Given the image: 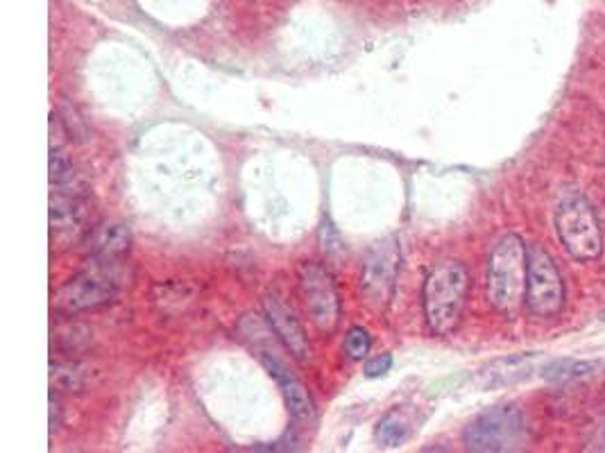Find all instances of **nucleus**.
<instances>
[{
  "instance_id": "nucleus-9",
  "label": "nucleus",
  "mask_w": 605,
  "mask_h": 453,
  "mask_svg": "<svg viewBox=\"0 0 605 453\" xmlns=\"http://www.w3.org/2000/svg\"><path fill=\"white\" fill-rule=\"evenodd\" d=\"M89 204L78 191L53 188L50 193V236L53 243L68 247L87 241L91 232Z\"/></svg>"
},
{
  "instance_id": "nucleus-5",
  "label": "nucleus",
  "mask_w": 605,
  "mask_h": 453,
  "mask_svg": "<svg viewBox=\"0 0 605 453\" xmlns=\"http://www.w3.org/2000/svg\"><path fill=\"white\" fill-rule=\"evenodd\" d=\"M526 440V424L517 406H494L467 426L463 442L467 451L504 453L519 451Z\"/></svg>"
},
{
  "instance_id": "nucleus-2",
  "label": "nucleus",
  "mask_w": 605,
  "mask_h": 453,
  "mask_svg": "<svg viewBox=\"0 0 605 453\" xmlns=\"http://www.w3.org/2000/svg\"><path fill=\"white\" fill-rule=\"evenodd\" d=\"M470 272L460 261H440L424 281V320L433 336H449L458 327L465 309Z\"/></svg>"
},
{
  "instance_id": "nucleus-18",
  "label": "nucleus",
  "mask_w": 605,
  "mask_h": 453,
  "mask_svg": "<svg viewBox=\"0 0 605 453\" xmlns=\"http://www.w3.org/2000/svg\"><path fill=\"white\" fill-rule=\"evenodd\" d=\"M390 367H393V356L379 354L365 363V376L368 379H379V376H386L390 372Z\"/></svg>"
},
{
  "instance_id": "nucleus-19",
  "label": "nucleus",
  "mask_w": 605,
  "mask_h": 453,
  "mask_svg": "<svg viewBox=\"0 0 605 453\" xmlns=\"http://www.w3.org/2000/svg\"><path fill=\"white\" fill-rule=\"evenodd\" d=\"M50 433H55L62 426V404H59L57 390H50Z\"/></svg>"
},
{
  "instance_id": "nucleus-13",
  "label": "nucleus",
  "mask_w": 605,
  "mask_h": 453,
  "mask_svg": "<svg viewBox=\"0 0 605 453\" xmlns=\"http://www.w3.org/2000/svg\"><path fill=\"white\" fill-rule=\"evenodd\" d=\"M50 388L57 392H80L84 388V372L75 363H50Z\"/></svg>"
},
{
  "instance_id": "nucleus-6",
  "label": "nucleus",
  "mask_w": 605,
  "mask_h": 453,
  "mask_svg": "<svg viewBox=\"0 0 605 453\" xmlns=\"http://www.w3.org/2000/svg\"><path fill=\"white\" fill-rule=\"evenodd\" d=\"M297 288L313 327L331 336L340 322V297L329 270L320 263L304 261L297 268Z\"/></svg>"
},
{
  "instance_id": "nucleus-4",
  "label": "nucleus",
  "mask_w": 605,
  "mask_h": 453,
  "mask_svg": "<svg viewBox=\"0 0 605 453\" xmlns=\"http://www.w3.org/2000/svg\"><path fill=\"white\" fill-rule=\"evenodd\" d=\"M556 232L572 259L587 263L603 254V229L581 193H569L556 209Z\"/></svg>"
},
{
  "instance_id": "nucleus-3",
  "label": "nucleus",
  "mask_w": 605,
  "mask_h": 453,
  "mask_svg": "<svg viewBox=\"0 0 605 453\" xmlns=\"http://www.w3.org/2000/svg\"><path fill=\"white\" fill-rule=\"evenodd\" d=\"M123 259L89 256L87 266L66 281L53 295V311L59 315H78L100 309L112 302L123 286Z\"/></svg>"
},
{
  "instance_id": "nucleus-20",
  "label": "nucleus",
  "mask_w": 605,
  "mask_h": 453,
  "mask_svg": "<svg viewBox=\"0 0 605 453\" xmlns=\"http://www.w3.org/2000/svg\"><path fill=\"white\" fill-rule=\"evenodd\" d=\"M601 449L605 451V426H603V431H601Z\"/></svg>"
},
{
  "instance_id": "nucleus-17",
  "label": "nucleus",
  "mask_w": 605,
  "mask_h": 453,
  "mask_svg": "<svg viewBox=\"0 0 605 453\" xmlns=\"http://www.w3.org/2000/svg\"><path fill=\"white\" fill-rule=\"evenodd\" d=\"M370 345H372L370 333L363 327H352L347 331V336H345L347 358H352V361H363V358L370 352Z\"/></svg>"
},
{
  "instance_id": "nucleus-12",
  "label": "nucleus",
  "mask_w": 605,
  "mask_h": 453,
  "mask_svg": "<svg viewBox=\"0 0 605 453\" xmlns=\"http://www.w3.org/2000/svg\"><path fill=\"white\" fill-rule=\"evenodd\" d=\"M84 243L89 247V256H98V259H123V256L130 252L132 234L130 227L123 225V222L109 220L93 227Z\"/></svg>"
},
{
  "instance_id": "nucleus-8",
  "label": "nucleus",
  "mask_w": 605,
  "mask_h": 453,
  "mask_svg": "<svg viewBox=\"0 0 605 453\" xmlns=\"http://www.w3.org/2000/svg\"><path fill=\"white\" fill-rule=\"evenodd\" d=\"M399 272V245L395 238L377 243L370 250L363 266L361 290L368 304L377 311H383L395 297V284Z\"/></svg>"
},
{
  "instance_id": "nucleus-10",
  "label": "nucleus",
  "mask_w": 605,
  "mask_h": 453,
  "mask_svg": "<svg viewBox=\"0 0 605 453\" xmlns=\"http://www.w3.org/2000/svg\"><path fill=\"white\" fill-rule=\"evenodd\" d=\"M263 309H266V320L275 331V336L281 340L295 361L306 363L311 358V343L306 338L300 320L295 313L288 309V304L277 293H268L263 297Z\"/></svg>"
},
{
  "instance_id": "nucleus-7",
  "label": "nucleus",
  "mask_w": 605,
  "mask_h": 453,
  "mask_svg": "<svg viewBox=\"0 0 605 453\" xmlns=\"http://www.w3.org/2000/svg\"><path fill=\"white\" fill-rule=\"evenodd\" d=\"M526 309L535 318H556L565 306V284L551 256L542 247L528 252Z\"/></svg>"
},
{
  "instance_id": "nucleus-15",
  "label": "nucleus",
  "mask_w": 605,
  "mask_h": 453,
  "mask_svg": "<svg viewBox=\"0 0 605 453\" xmlns=\"http://www.w3.org/2000/svg\"><path fill=\"white\" fill-rule=\"evenodd\" d=\"M75 182V168L73 161L66 157L62 148L50 150V188H68Z\"/></svg>"
},
{
  "instance_id": "nucleus-11",
  "label": "nucleus",
  "mask_w": 605,
  "mask_h": 453,
  "mask_svg": "<svg viewBox=\"0 0 605 453\" xmlns=\"http://www.w3.org/2000/svg\"><path fill=\"white\" fill-rule=\"evenodd\" d=\"M263 365L268 367L270 376L277 381L281 395H284L286 404H288V410H291L297 420H313L315 404H313V399H311L309 390H306L304 383L297 379V376L288 372L286 367L277 361V358L263 356Z\"/></svg>"
},
{
  "instance_id": "nucleus-16",
  "label": "nucleus",
  "mask_w": 605,
  "mask_h": 453,
  "mask_svg": "<svg viewBox=\"0 0 605 453\" xmlns=\"http://www.w3.org/2000/svg\"><path fill=\"white\" fill-rule=\"evenodd\" d=\"M594 370L592 363H583V361H558L553 363L547 370V379L549 381H572L578 379V376H585Z\"/></svg>"
},
{
  "instance_id": "nucleus-1",
  "label": "nucleus",
  "mask_w": 605,
  "mask_h": 453,
  "mask_svg": "<svg viewBox=\"0 0 605 453\" xmlns=\"http://www.w3.org/2000/svg\"><path fill=\"white\" fill-rule=\"evenodd\" d=\"M526 277H528V250L517 234H506L494 245L488 259V279H485V295L492 309L515 318L526 302Z\"/></svg>"
},
{
  "instance_id": "nucleus-14",
  "label": "nucleus",
  "mask_w": 605,
  "mask_h": 453,
  "mask_svg": "<svg viewBox=\"0 0 605 453\" xmlns=\"http://www.w3.org/2000/svg\"><path fill=\"white\" fill-rule=\"evenodd\" d=\"M408 433H411L408 422L397 413V410H393V413H388L379 422L377 438L381 444H386V447H399V444H404L408 440Z\"/></svg>"
}]
</instances>
